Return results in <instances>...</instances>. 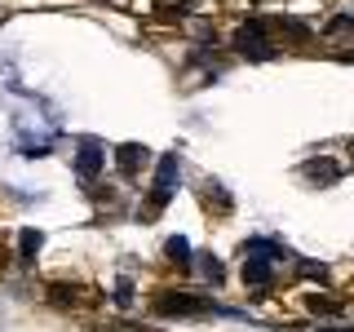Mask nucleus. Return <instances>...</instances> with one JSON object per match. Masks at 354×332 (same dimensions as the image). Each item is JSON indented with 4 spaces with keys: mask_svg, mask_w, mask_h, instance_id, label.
Segmentation results:
<instances>
[{
    "mask_svg": "<svg viewBox=\"0 0 354 332\" xmlns=\"http://www.w3.org/2000/svg\"><path fill=\"white\" fill-rule=\"evenodd\" d=\"M160 315H204L208 310V297H191V293H169L155 302Z\"/></svg>",
    "mask_w": 354,
    "mask_h": 332,
    "instance_id": "nucleus-1",
    "label": "nucleus"
},
{
    "mask_svg": "<svg viewBox=\"0 0 354 332\" xmlns=\"http://www.w3.org/2000/svg\"><path fill=\"white\" fill-rule=\"evenodd\" d=\"M235 44H239V53H248V58H270V40H266L261 22H243Z\"/></svg>",
    "mask_w": 354,
    "mask_h": 332,
    "instance_id": "nucleus-2",
    "label": "nucleus"
},
{
    "mask_svg": "<svg viewBox=\"0 0 354 332\" xmlns=\"http://www.w3.org/2000/svg\"><path fill=\"white\" fill-rule=\"evenodd\" d=\"M177 169H182V164H177V155H164V160H160V173H155V208H160V204H169V199H173Z\"/></svg>",
    "mask_w": 354,
    "mask_h": 332,
    "instance_id": "nucleus-3",
    "label": "nucleus"
},
{
    "mask_svg": "<svg viewBox=\"0 0 354 332\" xmlns=\"http://www.w3.org/2000/svg\"><path fill=\"white\" fill-rule=\"evenodd\" d=\"M75 169H80L84 182L102 169V151H97V142H80V160H75Z\"/></svg>",
    "mask_w": 354,
    "mask_h": 332,
    "instance_id": "nucleus-4",
    "label": "nucleus"
},
{
    "mask_svg": "<svg viewBox=\"0 0 354 332\" xmlns=\"http://www.w3.org/2000/svg\"><path fill=\"white\" fill-rule=\"evenodd\" d=\"M301 173H306V177H315V182H337V173H341V169H337V164H328V160H310Z\"/></svg>",
    "mask_w": 354,
    "mask_h": 332,
    "instance_id": "nucleus-5",
    "label": "nucleus"
},
{
    "mask_svg": "<svg viewBox=\"0 0 354 332\" xmlns=\"http://www.w3.org/2000/svg\"><path fill=\"white\" fill-rule=\"evenodd\" d=\"M142 155H147L142 147H120V173L133 177V173H138V160H142Z\"/></svg>",
    "mask_w": 354,
    "mask_h": 332,
    "instance_id": "nucleus-6",
    "label": "nucleus"
},
{
    "mask_svg": "<svg viewBox=\"0 0 354 332\" xmlns=\"http://www.w3.org/2000/svg\"><path fill=\"white\" fill-rule=\"evenodd\" d=\"M40 252V230H22V261H31Z\"/></svg>",
    "mask_w": 354,
    "mask_h": 332,
    "instance_id": "nucleus-7",
    "label": "nucleus"
},
{
    "mask_svg": "<svg viewBox=\"0 0 354 332\" xmlns=\"http://www.w3.org/2000/svg\"><path fill=\"white\" fill-rule=\"evenodd\" d=\"M169 257L186 261V257H191V243H186V239H169Z\"/></svg>",
    "mask_w": 354,
    "mask_h": 332,
    "instance_id": "nucleus-8",
    "label": "nucleus"
}]
</instances>
